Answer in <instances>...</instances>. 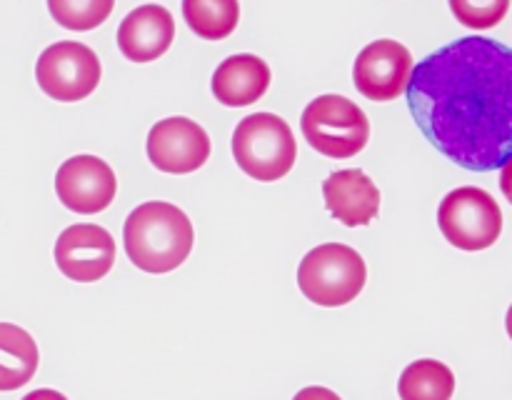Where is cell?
Segmentation results:
<instances>
[{
  "instance_id": "6da1fadb",
  "label": "cell",
  "mask_w": 512,
  "mask_h": 400,
  "mask_svg": "<svg viewBox=\"0 0 512 400\" xmlns=\"http://www.w3.org/2000/svg\"><path fill=\"white\" fill-rule=\"evenodd\" d=\"M405 95L425 138L460 168L488 173L512 158V48L500 40L443 45L415 65Z\"/></svg>"
},
{
  "instance_id": "7a4b0ae2",
  "label": "cell",
  "mask_w": 512,
  "mask_h": 400,
  "mask_svg": "<svg viewBox=\"0 0 512 400\" xmlns=\"http://www.w3.org/2000/svg\"><path fill=\"white\" fill-rule=\"evenodd\" d=\"M123 243L135 268L143 273L163 275L180 268L193 253L195 230L178 205L150 200L128 215Z\"/></svg>"
},
{
  "instance_id": "3957f363",
  "label": "cell",
  "mask_w": 512,
  "mask_h": 400,
  "mask_svg": "<svg viewBox=\"0 0 512 400\" xmlns=\"http://www.w3.org/2000/svg\"><path fill=\"white\" fill-rule=\"evenodd\" d=\"M233 158L245 175L263 183L285 178L298 158V143L280 115L253 113L233 133Z\"/></svg>"
},
{
  "instance_id": "277c9868",
  "label": "cell",
  "mask_w": 512,
  "mask_h": 400,
  "mask_svg": "<svg viewBox=\"0 0 512 400\" xmlns=\"http://www.w3.org/2000/svg\"><path fill=\"white\" fill-rule=\"evenodd\" d=\"M368 268L363 255L343 243H323L310 250L298 268L300 293L323 308L348 305L363 293Z\"/></svg>"
},
{
  "instance_id": "5b68a950",
  "label": "cell",
  "mask_w": 512,
  "mask_h": 400,
  "mask_svg": "<svg viewBox=\"0 0 512 400\" xmlns=\"http://www.w3.org/2000/svg\"><path fill=\"white\" fill-rule=\"evenodd\" d=\"M300 130L310 148L338 160L358 155L370 140V120L363 108L335 93L310 100L300 118Z\"/></svg>"
},
{
  "instance_id": "8992f818",
  "label": "cell",
  "mask_w": 512,
  "mask_h": 400,
  "mask_svg": "<svg viewBox=\"0 0 512 400\" xmlns=\"http://www.w3.org/2000/svg\"><path fill=\"white\" fill-rule=\"evenodd\" d=\"M438 225L450 245L465 253H478L498 243L503 233V210L488 190L463 185L443 198Z\"/></svg>"
},
{
  "instance_id": "52a82bcc",
  "label": "cell",
  "mask_w": 512,
  "mask_h": 400,
  "mask_svg": "<svg viewBox=\"0 0 512 400\" xmlns=\"http://www.w3.org/2000/svg\"><path fill=\"white\" fill-rule=\"evenodd\" d=\"M100 58L83 43L60 40L45 48L35 63V80L48 98L75 103L95 93L100 83Z\"/></svg>"
},
{
  "instance_id": "ba28073f",
  "label": "cell",
  "mask_w": 512,
  "mask_h": 400,
  "mask_svg": "<svg viewBox=\"0 0 512 400\" xmlns=\"http://www.w3.org/2000/svg\"><path fill=\"white\" fill-rule=\"evenodd\" d=\"M413 68V55L403 43L390 38L375 40L355 58V88L373 103H388L408 90Z\"/></svg>"
},
{
  "instance_id": "9c48e42d",
  "label": "cell",
  "mask_w": 512,
  "mask_h": 400,
  "mask_svg": "<svg viewBox=\"0 0 512 400\" xmlns=\"http://www.w3.org/2000/svg\"><path fill=\"white\" fill-rule=\"evenodd\" d=\"M55 193L60 203L80 215L103 213L118 193L113 168L95 155L68 158L55 173Z\"/></svg>"
},
{
  "instance_id": "30bf717a",
  "label": "cell",
  "mask_w": 512,
  "mask_h": 400,
  "mask_svg": "<svg viewBox=\"0 0 512 400\" xmlns=\"http://www.w3.org/2000/svg\"><path fill=\"white\" fill-rule=\"evenodd\" d=\"M148 158L170 175L195 173L210 158V138L203 125L190 118H165L148 133Z\"/></svg>"
},
{
  "instance_id": "8fae6325",
  "label": "cell",
  "mask_w": 512,
  "mask_h": 400,
  "mask_svg": "<svg viewBox=\"0 0 512 400\" xmlns=\"http://www.w3.org/2000/svg\"><path fill=\"white\" fill-rule=\"evenodd\" d=\"M55 265L75 283H95L115 265V240L100 225H70L55 240Z\"/></svg>"
},
{
  "instance_id": "7c38bea8",
  "label": "cell",
  "mask_w": 512,
  "mask_h": 400,
  "mask_svg": "<svg viewBox=\"0 0 512 400\" xmlns=\"http://www.w3.org/2000/svg\"><path fill=\"white\" fill-rule=\"evenodd\" d=\"M175 40V20L163 5H140L118 28V48L133 63H150L168 53Z\"/></svg>"
},
{
  "instance_id": "4fadbf2b",
  "label": "cell",
  "mask_w": 512,
  "mask_h": 400,
  "mask_svg": "<svg viewBox=\"0 0 512 400\" xmlns=\"http://www.w3.org/2000/svg\"><path fill=\"white\" fill-rule=\"evenodd\" d=\"M325 208L348 228L370 225L380 210V190L368 173L358 168L338 170L323 183Z\"/></svg>"
},
{
  "instance_id": "5bb4252c",
  "label": "cell",
  "mask_w": 512,
  "mask_h": 400,
  "mask_svg": "<svg viewBox=\"0 0 512 400\" xmlns=\"http://www.w3.org/2000/svg\"><path fill=\"white\" fill-rule=\"evenodd\" d=\"M268 88L270 68L258 55H230L213 73L215 100L228 108H245V105L258 103L268 93Z\"/></svg>"
},
{
  "instance_id": "9a60e30c",
  "label": "cell",
  "mask_w": 512,
  "mask_h": 400,
  "mask_svg": "<svg viewBox=\"0 0 512 400\" xmlns=\"http://www.w3.org/2000/svg\"><path fill=\"white\" fill-rule=\"evenodd\" d=\"M38 360V345L28 330L0 323V393L28 385L38 370Z\"/></svg>"
},
{
  "instance_id": "2e32d148",
  "label": "cell",
  "mask_w": 512,
  "mask_h": 400,
  "mask_svg": "<svg viewBox=\"0 0 512 400\" xmlns=\"http://www.w3.org/2000/svg\"><path fill=\"white\" fill-rule=\"evenodd\" d=\"M398 393L400 400H450L455 393V375L440 360H415L400 375Z\"/></svg>"
},
{
  "instance_id": "e0dca14e",
  "label": "cell",
  "mask_w": 512,
  "mask_h": 400,
  "mask_svg": "<svg viewBox=\"0 0 512 400\" xmlns=\"http://www.w3.org/2000/svg\"><path fill=\"white\" fill-rule=\"evenodd\" d=\"M188 28L203 40H225L240 20L238 0H183Z\"/></svg>"
},
{
  "instance_id": "ac0fdd59",
  "label": "cell",
  "mask_w": 512,
  "mask_h": 400,
  "mask_svg": "<svg viewBox=\"0 0 512 400\" xmlns=\"http://www.w3.org/2000/svg\"><path fill=\"white\" fill-rule=\"evenodd\" d=\"M115 8V0H48V10L55 23L63 28L85 33L110 18Z\"/></svg>"
},
{
  "instance_id": "d6986e66",
  "label": "cell",
  "mask_w": 512,
  "mask_h": 400,
  "mask_svg": "<svg viewBox=\"0 0 512 400\" xmlns=\"http://www.w3.org/2000/svg\"><path fill=\"white\" fill-rule=\"evenodd\" d=\"M455 20L470 30H490L505 20L510 0H450Z\"/></svg>"
},
{
  "instance_id": "ffe728a7",
  "label": "cell",
  "mask_w": 512,
  "mask_h": 400,
  "mask_svg": "<svg viewBox=\"0 0 512 400\" xmlns=\"http://www.w3.org/2000/svg\"><path fill=\"white\" fill-rule=\"evenodd\" d=\"M293 400H343L338 393H333L330 388H323V385H310V388H303L300 393H295Z\"/></svg>"
},
{
  "instance_id": "44dd1931",
  "label": "cell",
  "mask_w": 512,
  "mask_h": 400,
  "mask_svg": "<svg viewBox=\"0 0 512 400\" xmlns=\"http://www.w3.org/2000/svg\"><path fill=\"white\" fill-rule=\"evenodd\" d=\"M500 190H503L505 198H508L512 205V158L500 168Z\"/></svg>"
},
{
  "instance_id": "7402d4cb",
  "label": "cell",
  "mask_w": 512,
  "mask_h": 400,
  "mask_svg": "<svg viewBox=\"0 0 512 400\" xmlns=\"http://www.w3.org/2000/svg\"><path fill=\"white\" fill-rule=\"evenodd\" d=\"M23 400H68L63 393H58V390H50V388H40V390H33V393L25 395Z\"/></svg>"
},
{
  "instance_id": "603a6c76",
  "label": "cell",
  "mask_w": 512,
  "mask_h": 400,
  "mask_svg": "<svg viewBox=\"0 0 512 400\" xmlns=\"http://www.w3.org/2000/svg\"><path fill=\"white\" fill-rule=\"evenodd\" d=\"M505 328H508V335H510V340H512V305H510V310H508V318H505Z\"/></svg>"
}]
</instances>
